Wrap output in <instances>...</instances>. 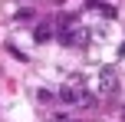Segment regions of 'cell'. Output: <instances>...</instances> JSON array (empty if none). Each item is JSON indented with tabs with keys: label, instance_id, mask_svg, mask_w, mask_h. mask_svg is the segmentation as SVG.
<instances>
[{
	"label": "cell",
	"instance_id": "1",
	"mask_svg": "<svg viewBox=\"0 0 125 122\" xmlns=\"http://www.w3.org/2000/svg\"><path fill=\"white\" fill-rule=\"evenodd\" d=\"M59 43L62 46H86V40H89V33H86V26H79L76 20H69V23H62L59 26Z\"/></svg>",
	"mask_w": 125,
	"mask_h": 122
},
{
	"label": "cell",
	"instance_id": "2",
	"mask_svg": "<svg viewBox=\"0 0 125 122\" xmlns=\"http://www.w3.org/2000/svg\"><path fill=\"white\" fill-rule=\"evenodd\" d=\"M33 40H36V43H50V40H53V26L50 23H40L36 30H33Z\"/></svg>",
	"mask_w": 125,
	"mask_h": 122
},
{
	"label": "cell",
	"instance_id": "3",
	"mask_svg": "<svg viewBox=\"0 0 125 122\" xmlns=\"http://www.w3.org/2000/svg\"><path fill=\"white\" fill-rule=\"evenodd\" d=\"M59 99H62V102H69V106H76V102L82 99V92H76L73 86H62V89H59Z\"/></svg>",
	"mask_w": 125,
	"mask_h": 122
},
{
	"label": "cell",
	"instance_id": "4",
	"mask_svg": "<svg viewBox=\"0 0 125 122\" xmlns=\"http://www.w3.org/2000/svg\"><path fill=\"white\" fill-rule=\"evenodd\" d=\"M102 89H105V92H115V89H119V79H115V73H112V69L102 73Z\"/></svg>",
	"mask_w": 125,
	"mask_h": 122
},
{
	"label": "cell",
	"instance_id": "5",
	"mask_svg": "<svg viewBox=\"0 0 125 122\" xmlns=\"http://www.w3.org/2000/svg\"><path fill=\"white\" fill-rule=\"evenodd\" d=\"M102 3H105V0H86V7H89V10H99Z\"/></svg>",
	"mask_w": 125,
	"mask_h": 122
},
{
	"label": "cell",
	"instance_id": "6",
	"mask_svg": "<svg viewBox=\"0 0 125 122\" xmlns=\"http://www.w3.org/2000/svg\"><path fill=\"white\" fill-rule=\"evenodd\" d=\"M56 122H69V119H56Z\"/></svg>",
	"mask_w": 125,
	"mask_h": 122
},
{
	"label": "cell",
	"instance_id": "7",
	"mask_svg": "<svg viewBox=\"0 0 125 122\" xmlns=\"http://www.w3.org/2000/svg\"><path fill=\"white\" fill-rule=\"evenodd\" d=\"M122 119H125V109H122Z\"/></svg>",
	"mask_w": 125,
	"mask_h": 122
}]
</instances>
